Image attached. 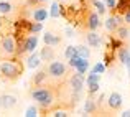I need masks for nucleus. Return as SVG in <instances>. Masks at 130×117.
<instances>
[{"label":"nucleus","mask_w":130,"mask_h":117,"mask_svg":"<svg viewBox=\"0 0 130 117\" xmlns=\"http://www.w3.org/2000/svg\"><path fill=\"white\" fill-rule=\"evenodd\" d=\"M23 71H25V64L20 56L2 60V63H0V79L5 84H15L22 78Z\"/></svg>","instance_id":"nucleus-1"},{"label":"nucleus","mask_w":130,"mask_h":117,"mask_svg":"<svg viewBox=\"0 0 130 117\" xmlns=\"http://www.w3.org/2000/svg\"><path fill=\"white\" fill-rule=\"evenodd\" d=\"M122 17H124V23H125V25H128V26H130V10H127V12H125V13H124Z\"/></svg>","instance_id":"nucleus-31"},{"label":"nucleus","mask_w":130,"mask_h":117,"mask_svg":"<svg viewBox=\"0 0 130 117\" xmlns=\"http://www.w3.org/2000/svg\"><path fill=\"white\" fill-rule=\"evenodd\" d=\"M18 56V41L15 33L12 32H0V60Z\"/></svg>","instance_id":"nucleus-3"},{"label":"nucleus","mask_w":130,"mask_h":117,"mask_svg":"<svg viewBox=\"0 0 130 117\" xmlns=\"http://www.w3.org/2000/svg\"><path fill=\"white\" fill-rule=\"evenodd\" d=\"M54 56H56L54 46L44 45L41 50H40V60H41V63H50V61H53V60H54Z\"/></svg>","instance_id":"nucleus-14"},{"label":"nucleus","mask_w":130,"mask_h":117,"mask_svg":"<svg viewBox=\"0 0 130 117\" xmlns=\"http://www.w3.org/2000/svg\"><path fill=\"white\" fill-rule=\"evenodd\" d=\"M17 104H18L17 96L8 94V92L0 94V109H3V111H12L13 107H17Z\"/></svg>","instance_id":"nucleus-8"},{"label":"nucleus","mask_w":130,"mask_h":117,"mask_svg":"<svg viewBox=\"0 0 130 117\" xmlns=\"http://www.w3.org/2000/svg\"><path fill=\"white\" fill-rule=\"evenodd\" d=\"M84 38H86V43L89 45L91 48H99L102 45V38H101V35L99 33H95V32H89L84 35Z\"/></svg>","instance_id":"nucleus-15"},{"label":"nucleus","mask_w":130,"mask_h":117,"mask_svg":"<svg viewBox=\"0 0 130 117\" xmlns=\"http://www.w3.org/2000/svg\"><path fill=\"white\" fill-rule=\"evenodd\" d=\"M91 5L94 7V8H95V12H97L101 17L105 13V3L102 2V0H91Z\"/></svg>","instance_id":"nucleus-19"},{"label":"nucleus","mask_w":130,"mask_h":117,"mask_svg":"<svg viewBox=\"0 0 130 117\" xmlns=\"http://www.w3.org/2000/svg\"><path fill=\"white\" fill-rule=\"evenodd\" d=\"M64 33H66V36H74V32L71 28H66V32H64Z\"/></svg>","instance_id":"nucleus-33"},{"label":"nucleus","mask_w":130,"mask_h":117,"mask_svg":"<svg viewBox=\"0 0 130 117\" xmlns=\"http://www.w3.org/2000/svg\"><path fill=\"white\" fill-rule=\"evenodd\" d=\"M91 73H97V74H102V73H105V64L104 63H95L94 66H92V69H91Z\"/></svg>","instance_id":"nucleus-24"},{"label":"nucleus","mask_w":130,"mask_h":117,"mask_svg":"<svg viewBox=\"0 0 130 117\" xmlns=\"http://www.w3.org/2000/svg\"><path fill=\"white\" fill-rule=\"evenodd\" d=\"M50 8H51L50 15L53 17V18H59V17H61V5L58 2H53V5H51Z\"/></svg>","instance_id":"nucleus-22"},{"label":"nucleus","mask_w":130,"mask_h":117,"mask_svg":"<svg viewBox=\"0 0 130 117\" xmlns=\"http://www.w3.org/2000/svg\"><path fill=\"white\" fill-rule=\"evenodd\" d=\"M59 2H64V0H59Z\"/></svg>","instance_id":"nucleus-35"},{"label":"nucleus","mask_w":130,"mask_h":117,"mask_svg":"<svg viewBox=\"0 0 130 117\" xmlns=\"http://www.w3.org/2000/svg\"><path fill=\"white\" fill-rule=\"evenodd\" d=\"M74 69H76L77 73H81V74H86L87 71H89V61H87V58H81L79 63L76 64Z\"/></svg>","instance_id":"nucleus-18"},{"label":"nucleus","mask_w":130,"mask_h":117,"mask_svg":"<svg viewBox=\"0 0 130 117\" xmlns=\"http://www.w3.org/2000/svg\"><path fill=\"white\" fill-rule=\"evenodd\" d=\"M48 84V74H46V71H44V68L43 69H40V71H36L35 74L31 76V79H30V87H40V86H46Z\"/></svg>","instance_id":"nucleus-9"},{"label":"nucleus","mask_w":130,"mask_h":117,"mask_svg":"<svg viewBox=\"0 0 130 117\" xmlns=\"http://www.w3.org/2000/svg\"><path fill=\"white\" fill-rule=\"evenodd\" d=\"M102 2L105 3V8H107V10H114L115 8V3H117L115 0H102Z\"/></svg>","instance_id":"nucleus-30"},{"label":"nucleus","mask_w":130,"mask_h":117,"mask_svg":"<svg viewBox=\"0 0 130 117\" xmlns=\"http://www.w3.org/2000/svg\"><path fill=\"white\" fill-rule=\"evenodd\" d=\"M66 82H68V86H69L71 91L83 92V91H84V84H86V78H84V74L77 73L76 69H74V71L71 69L69 73H68Z\"/></svg>","instance_id":"nucleus-5"},{"label":"nucleus","mask_w":130,"mask_h":117,"mask_svg":"<svg viewBox=\"0 0 130 117\" xmlns=\"http://www.w3.org/2000/svg\"><path fill=\"white\" fill-rule=\"evenodd\" d=\"M125 66H127V69H128V78H130V51H128V54H127V61H125Z\"/></svg>","instance_id":"nucleus-32"},{"label":"nucleus","mask_w":130,"mask_h":117,"mask_svg":"<svg viewBox=\"0 0 130 117\" xmlns=\"http://www.w3.org/2000/svg\"><path fill=\"white\" fill-rule=\"evenodd\" d=\"M25 115L26 117H36V115H40V109L36 107V106H30V107L26 109Z\"/></svg>","instance_id":"nucleus-25"},{"label":"nucleus","mask_w":130,"mask_h":117,"mask_svg":"<svg viewBox=\"0 0 130 117\" xmlns=\"http://www.w3.org/2000/svg\"><path fill=\"white\" fill-rule=\"evenodd\" d=\"M44 71L48 74V84H61L66 81L68 73L71 71V68H68V64H64L63 61H50L44 66Z\"/></svg>","instance_id":"nucleus-2"},{"label":"nucleus","mask_w":130,"mask_h":117,"mask_svg":"<svg viewBox=\"0 0 130 117\" xmlns=\"http://www.w3.org/2000/svg\"><path fill=\"white\" fill-rule=\"evenodd\" d=\"M122 23H124V17L117 15V13H110V17L105 20V30H107L109 33H114Z\"/></svg>","instance_id":"nucleus-10"},{"label":"nucleus","mask_w":130,"mask_h":117,"mask_svg":"<svg viewBox=\"0 0 130 117\" xmlns=\"http://www.w3.org/2000/svg\"><path fill=\"white\" fill-rule=\"evenodd\" d=\"M76 46H66L64 48V58L66 60H69V58H73V56H76Z\"/></svg>","instance_id":"nucleus-26"},{"label":"nucleus","mask_w":130,"mask_h":117,"mask_svg":"<svg viewBox=\"0 0 130 117\" xmlns=\"http://www.w3.org/2000/svg\"><path fill=\"white\" fill-rule=\"evenodd\" d=\"M48 10L44 8V5H38V7H31V20L33 22H44L48 18Z\"/></svg>","instance_id":"nucleus-13"},{"label":"nucleus","mask_w":130,"mask_h":117,"mask_svg":"<svg viewBox=\"0 0 130 117\" xmlns=\"http://www.w3.org/2000/svg\"><path fill=\"white\" fill-rule=\"evenodd\" d=\"M40 63H41V60H40L38 51H33V53L28 54V58H26V68H28V69H36V68H40Z\"/></svg>","instance_id":"nucleus-17"},{"label":"nucleus","mask_w":130,"mask_h":117,"mask_svg":"<svg viewBox=\"0 0 130 117\" xmlns=\"http://www.w3.org/2000/svg\"><path fill=\"white\" fill-rule=\"evenodd\" d=\"M81 22H83V26L87 30H91V32H95V30L101 26V15H99L97 12H94V10H89L86 13V17H83V18H79Z\"/></svg>","instance_id":"nucleus-6"},{"label":"nucleus","mask_w":130,"mask_h":117,"mask_svg":"<svg viewBox=\"0 0 130 117\" xmlns=\"http://www.w3.org/2000/svg\"><path fill=\"white\" fill-rule=\"evenodd\" d=\"M48 0H26V7H38V5H44Z\"/></svg>","instance_id":"nucleus-29"},{"label":"nucleus","mask_w":130,"mask_h":117,"mask_svg":"<svg viewBox=\"0 0 130 117\" xmlns=\"http://www.w3.org/2000/svg\"><path fill=\"white\" fill-rule=\"evenodd\" d=\"M76 53H77V56L87 58V60H89V56H91V50H89L87 46H84V45H79V46H76Z\"/></svg>","instance_id":"nucleus-20"},{"label":"nucleus","mask_w":130,"mask_h":117,"mask_svg":"<svg viewBox=\"0 0 130 117\" xmlns=\"http://www.w3.org/2000/svg\"><path fill=\"white\" fill-rule=\"evenodd\" d=\"M84 112L86 115H97V97L95 94H87L84 101Z\"/></svg>","instance_id":"nucleus-11"},{"label":"nucleus","mask_w":130,"mask_h":117,"mask_svg":"<svg viewBox=\"0 0 130 117\" xmlns=\"http://www.w3.org/2000/svg\"><path fill=\"white\" fill-rule=\"evenodd\" d=\"M36 45H38V36L35 33H30L28 36L25 38L22 45H18V56L22 58L23 54H30L36 50Z\"/></svg>","instance_id":"nucleus-7"},{"label":"nucleus","mask_w":130,"mask_h":117,"mask_svg":"<svg viewBox=\"0 0 130 117\" xmlns=\"http://www.w3.org/2000/svg\"><path fill=\"white\" fill-rule=\"evenodd\" d=\"M43 30V22H31V26H30V33H35L38 35Z\"/></svg>","instance_id":"nucleus-23"},{"label":"nucleus","mask_w":130,"mask_h":117,"mask_svg":"<svg viewBox=\"0 0 130 117\" xmlns=\"http://www.w3.org/2000/svg\"><path fill=\"white\" fill-rule=\"evenodd\" d=\"M61 41H63V38H61L58 33H54L53 30H48L46 33L43 35V43L44 45H50V46H59L61 45Z\"/></svg>","instance_id":"nucleus-12"},{"label":"nucleus","mask_w":130,"mask_h":117,"mask_svg":"<svg viewBox=\"0 0 130 117\" xmlns=\"http://www.w3.org/2000/svg\"><path fill=\"white\" fill-rule=\"evenodd\" d=\"M120 115H122V117H130V109H128V111H124Z\"/></svg>","instance_id":"nucleus-34"},{"label":"nucleus","mask_w":130,"mask_h":117,"mask_svg":"<svg viewBox=\"0 0 130 117\" xmlns=\"http://www.w3.org/2000/svg\"><path fill=\"white\" fill-rule=\"evenodd\" d=\"M99 79H101V74H97V73H89V76L86 78V84H89V82H99Z\"/></svg>","instance_id":"nucleus-28"},{"label":"nucleus","mask_w":130,"mask_h":117,"mask_svg":"<svg viewBox=\"0 0 130 117\" xmlns=\"http://www.w3.org/2000/svg\"><path fill=\"white\" fill-rule=\"evenodd\" d=\"M13 10V5L10 2H7V0H0V13L2 15H7V13H10Z\"/></svg>","instance_id":"nucleus-21"},{"label":"nucleus","mask_w":130,"mask_h":117,"mask_svg":"<svg viewBox=\"0 0 130 117\" xmlns=\"http://www.w3.org/2000/svg\"><path fill=\"white\" fill-rule=\"evenodd\" d=\"M99 92V82H89L87 84V94H97Z\"/></svg>","instance_id":"nucleus-27"},{"label":"nucleus","mask_w":130,"mask_h":117,"mask_svg":"<svg viewBox=\"0 0 130 117\" xmlns=\"http://www.w3.org/2000/svg\"><path fill=\"white\" fill-rule=\"evenodd\" d=\"M112 35H114L115 38H119L120 41H127V40L130 38V26L125 25V23H122V25L119 26V28L115 30Z\"/></svg>","instance_id":"nucleus-16"},{"label":"nucleus","mask_w":130,"mask_h":117,"mask_svg":"<svg viewBox=\"0 0 130 117\" xmlns=\"http://www.w3.org/2000/svg\"><path fill=\"white\" fill-rule=\"evenodd\" d=\"M122 109V94L120 92H110L102 109V115H115Z\"/></svg>","instance_id":"nucleus-4"}]
</instances>
